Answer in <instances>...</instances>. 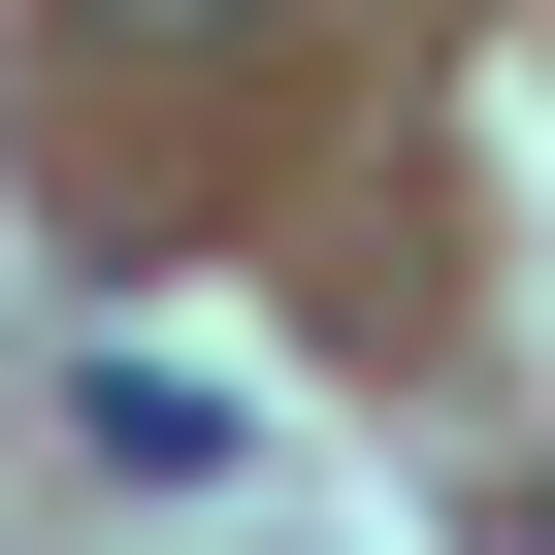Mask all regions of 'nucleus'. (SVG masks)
<instances>
[{
    "label": "nucleus",
    "mask_w": 555,
    "mask_h": 555,
    "mask_svg": "<svg viewBox=\"0 0 555 555\" xmlns=\"http://www.w3.org/2000/svg\"><path fill=\"white\" fill-rule=\"evenodd\" d=\"M99 34H229V0H99Z\"/></svg>",
    "instance_id": "nucleus-1"
}]
</instances>
